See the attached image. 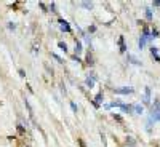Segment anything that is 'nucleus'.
Here are the masks:
<instances>
[{
    "label": "nucleus",
    "instance_id": "f257e3e1",
    "mask_svg": "<svg viewBox=\"0 0 160 147\" xmlns=\"http://www.w3.org/2000/svg\"><path fill=\"white\" fill-rule=\"evenodd\" d=\"M114 91L117 94H131V93H135V90L131 87H123V88H114Z\"/></svg>",
    "mask_w": 160,
    "mask_h": 147
},
{
    "label": "nucleus",
    "instance_id": "f03ea898",
    "mask_svg": "<svg viewBox=\"0 0 160 147\" xmlns=\"http://www.w3.org/2000/svg\"><path fill=\"white\" fill-rule=\"evenodd\" d=\"M58 22H59V26H61V29H62V31H66L67 34H71V31H72V29H71V26L67 24V21H64V19H59Z\"/></svg>",
    "mask_w": 160,
    "mask_h": 147
},
{
    "label": "nucleus",
    "instance_id": "7ed1b4c3",
    "mask_svg": "<svg viewBox=\"0 0 160 147\" xmlns=\"http://www.w3.org/2000/svg\"><path fill=\"white\" fill-rule=\"evenodd\" d=\"M142 101H144V104H149L151 103V88L149 87L144 90V99H142Z\"/></svg>",
    "mask_w": 160,
    "mask_h": 147
},
{
    "label": "nucleus",
    "instance_id": "20e7f679",
    "mask_svg": "<svg viewBox=\"0 0 160 147\" xmlns=\"http://www.w3.org/2000/svg\"><path fill=\"white\" fill-rule=\"evenodd\" d=\"M24 104H26V107H27V110H29L31 120H32V122H35V118H34V110H32V107H31V104H29V101H27L26 98H24Z\"/></svg>",
    "mask_w": 160,
    "mask_h": 147
},
{
    "label": "nucleus",
    "instance_id": "39448f33",
    "mask_svg": "<svg viewBox=\"0 0 160 147\" xmlns=\"http://www.w3.org/2000/svg\"><path fill=\"white\" fill-rule=\"evenodd\" d=\"M102 101V93H98L95 96V101H93V104H95V107H99V103Z\"/></svg>",
    "mask_w": 160,
    "mask_h": 147
},
{
    "label": "nucleus",
    "instance_id": "423d86ee",
    "mask_svg": "<svg viewBox=\"0 0 160 147\" xmlns=\"http://www.w3.org/2000/svg\"><path fill=\"white\" fill-rule=\"evenodd\" d=\"M151 53H152V56H154V59L157 61V63H160V56H158V50L157 48H151Z\"/></svg>",
    "mask_w": 160,
    "mask_h": 147
},
{
    "label": "nucleus",
    "instance_id": "0eeeda50",
    "mask_svg": "<svg viewBox=\"0 0 160 147\" xmlns=\"http://www.w3.org/2000/svg\"><path fill=\"white\" fill-rule=\"evenodd\" d=\"M74 51H75V54H77V56H78L80 53H82V43L77 42V40H75V47H74Z\"/></svg>",
    "mask_w": 160,
    "mask_h": 147
},
{
    "label": "nucleus",
    "instance_id": "6e6552de",
    "mask_svg": "<svg viewBox=\"0 0 160 147\" xmlns=\"http://www.w3.org/2000/svg\"><path fill=\"white\" fill-rule=\"evenodd\" d=\"M118 45H120V51H122V53L127 51V47H125V43H123V37L118 38Z\"/></svg>",
    "mask_w": 160,
    "mask_h": 147
},
{
    "label": "nucleus",
    "instance_id": "1a4fd4ad",
    "mask_svg": "<svg viewBox=\"0 0 160 147\" xmlns=\"http://www.w3.org/2000/svg\"><path fill=\"white\" fill-rule=\"evenodd\" d=\"M147 40H149V38H147V37H144V35H142L141 38H139V42H138V45H139V48H144V45H146V42Z\"/></svg>",
    "mask_w": 160,
    "mask_h": 147
},
{
    "label": "nucleus",
    "instance_id": "9d476101",
    "mask_svg": "<svg viewBox=\"0 0 160 147\" xmlns=\"http://www.w3.org/2000/svg\"><path fill=\"white\" fill-rule=\"evenodd\" d=\"M133 109H135V112H136V114H142V110H144V109H142V106H141V104H135V106H133Z\"/></svg>",
    "mask_w": 160,
    "mask_h": 147
},
{
    "label": "nucleus",
    "instance_id": "9b49d317",
    "mask_svg": "<svg viewBox=\"0 0 160 147\" xmlns=\"http://www.w3.org/2000/svg\"><path fill=\"white\" fill-rule=\"evenodd\" d=\"M80 5H82V7H85L87 10H91V8H93V3H91V2H80Z\"/></svg>",
    "mask_w": 160,
    "mask_h": 147
},
{
    "label": "nucleus",
    "instance_id": "f8f14e48",
    "mask_svg": "<svg viewBox=\"0 0 160 147\" xmlns=\"http://www.w3.org/2000/svg\"><path fill=\"white\" fill-rule=\"evenodd\" d=\"M93 80H95V78H90V77H88L87 80H85V85H87L88 88H91V87H93Z\"/></svg>",
    "mask_w": 160,
    "mask_h": 147
},
{
    "label": "nucleus",
    "instance_id": "ddd939ff",
    "mask_svg": "<svg viewBox=\"0 0 160 147\" xmlns=\"http://www.w3.org/2000/svg\"><path fill=\"white\" fill-rule=\"evenodd\" d=\"M93 63H95V61H93V56H91V54L88 53V54H87V64L93 66Z\"/></svg>",
    "mask_w": 160,
    "mask_h": 147
},
{
    "label": "nucleus",
    "instance_id": "4468645a",
    "mask_svg": "<svg viewBox=\"0 0 160 147\" xmlns=\"http://www.w3.org/2000/svg\"><path fill=\"white\" fill-rule=\"evenodd\" d=\"M58 47L62 50V51H67V45H66L64 42H59V43H58Z\"/></svg>",
    "mask_w": 160,
    "mask_h": 147
},
{
    "label": "nucleus",
    "instance_id": "2eb2a0df",
    "mask_svg": "<svg viewBox=\"0 0 160 147\" xmlns=\"http://www.w3.org/2000/svg\"><path fill=\"white\" fill-rule=\"evenodd\" d=\"M146 18L147 19H152V11H151V8H146Z\"/></svg>",
    "mask_w": 160,
    "mask_h": 147
},
{
    "label": "nucleus",
    "instance_id": "dca6fc26",
    "mask_svg": "<svg viewBox=\"0 0 160 147\" xmlns=\"http://www.w3.org/2000/svg\"><path fill=\"white\" fill-rule=\"evenodd\" d=\"M18 131H19L21 134H24V133H26V129L22 128V123H18Z\"/></svg>",
    "mask_w": 160,
    "mask_h": 147
},
{
    "label": "nucleus",
    "instance_id": "f3484780",
    "mask_svg": "<svg viewBox=\"0 0 160 147\" xmlns=\"http://www.w3.org/2000/svg\"><path fill=\"white\" fill-rule=\"evenodd\" d=\"M151 37H158V31L155 29V27H152V34H151Z\"/></svg>",
    "mask_w": 160,
    "mask_h": 147
},
{
    "label": "nucleus",
    "instance_id": "a211bd4d",
    "mask_svg": "<svg viewBox=\"0 0 160 147\" xmlns=\"http://www.w3.org/2000/svg\"><path fill=\"white\" fill-rule=\"evenodd\" d=\"M128 59H130V61H131V63H133V64H139L138 61H136V58H133V56H128Z\"/></svg>",
    "mask_w": 160,
    "mask_h": 147
},
{
    "label": "nucleus",
    "instance_id": "6ab92c4d",
    "mask_svg": "<svg viewBox=\"0 0 160 147\" xmlns=\"http://www.w3.org/2000/svg\"><path fill=\"white\" fill-rule=\"evenodd\" d=\"M8 29H11V31H15V29H16V26L13 24V22H10V24H8Z\"/></svg>",
    "mask_w": 160,
    "mask_h": 147
},
{
    "label": "nucleus",
    "instance_id": "aec40b11",
    "mask_svg": "<svg viewBox=\"0 0 160 147\" xmlns=\"http://www.w3.org/2000/svg\"><path fill=\"white\" fill-rule=\"evenodd\" d=\"M71 107H72V110H74V112H77V106H75V103H71Z\"/></svg>",
    "mask_w": 160,
    "mask_h": 147
},
{
    "label": "nucleus",
    "instance_id": "412c9836",
    "mask_svg": "<svg viewBox=\"0 0 160 147\" xmlns=\"http://www.w3.org/2000/svg\"><path fill=\"white\" fill-rule=\"evenodd\" d=\"M53 58H55L56 61H58V63H62V59L59 58V56H56V54H53Z\"/></svg>",
    "mask_w": 160,
    "mask_h": 147
},
{
    "label": "nucleus",
    "instance_id": "4be33fe9",
    "mask_svg": "<svg viewBox=\"0 0 160 147\" xmlns=\"http://www.w3.org/2000/svg\"><path fill=\"white\" fill-rule=\"evenodd\" d=\"M154 7H160V0H155V2H154Z\"/></svg>",
    "mask_w": 160,
    "mask_h": 147
},
{
    "label": "nucleus",
    "instance_id": "5701e85b",
    "mask_svg": "<svg viewBox=\"0 0 160 147\" xmlns=\"http://www.w3.org/2000/svg\"><path fill=\"white\" fill-rule=\"evenodd\" d=\"M114 118H115V120H118V122H122V118H120V115H115V114H114Z\"/></svg>",
    "mask_w": 160,
    "mask_h": 147
}]
</instances>
